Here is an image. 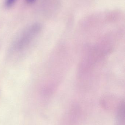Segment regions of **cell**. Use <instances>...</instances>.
Here are the masks:
<instances>
[{
	"mask_svg": "<svg viewBox=\"0 0 125 125\" xmlns=\"http://www.w3.org/2000/svg\"><path fill=\"white\" fill-rule=\"evenodd\" d=\"M40 29V26L38 24H35L25 31L14 43L13 46L14 51L20 52L28 47L35 39Z\"/></svg>",
	"mask_w": 125,
	"mask_h": 125,
	"instance_id": "obj_1",
	"label": "cell"
},
{
	"mask_svg": "<svg viewBox=\"0 0 125 125\" xmlns=\"http://www.w3.org/2000/svg\"><path fill=\"white\" fill-rule=\"evenodd\" d=\"M16 0H6L5 5L7 7H10L15 3Z\"/></svg>",
	"mask_w": 125,
	"mask_h": 125,
	"instance_id": "obj_2",
	"label": "cell"
},
{
	"mask_svg": "<svg viewBox=\"0 0 125 125\" xmlns=\"http://www.w3.org/2000/svg\"><path fill=\"white\" fill-rule=\"evenodd\" d=\"M36 0H26L27 2L29 3H32L34 2Z\"/></svg>",
	"mask_w": 125,
	"mask_h": 125,
	"instance_id": "obj_3",
	"label": "cell"
}]
</instances>
